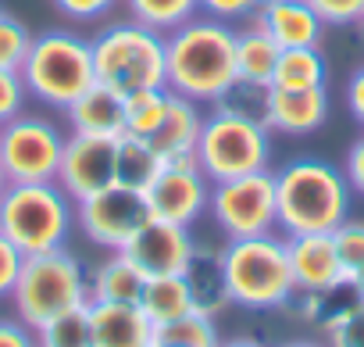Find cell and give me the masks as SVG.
<instances>
[{"label": "cell", "instance_id": "obj_14", "mask_svg": "<svg viewBox=\"0 0 364 347\" xmlns=\"http://www.w3.org/2000/svg\"><path fill=\"white\" fill-rule=\"evenodd\" d=\"M146 279L154 276H182L197 254V237L186 226L150 219L122 251Z\"/></svg>", "mask_w": 364, "mask_h": 347}, {"label": "cell", "instance_id": "obj_7", "mask_svg": "<svg viewBox=\"0 0 364 347\" xmlns=\"http://www.w3.org/2000/svg\"><path fill=\"white\" fill-rule=\"evenodd\" d=\"M82 304H90V276L72 251L58 247V251L29 254L22 261L18 283L11 290V308L26 326L40 329L50 318Z\"/></svg>", "mask_w": 364, "mask_h": 347}, {"label": "cell", "instance_id": "obj_24", "mask_svg": "<svg viewBox=\"0 0 364 347\" xmlns=\"http://www.w3.org/2000/svg\"><path fill=\"white\" fill-rule=\"evenodd\" d=\"M164 168V157L154 150L150 140H139V136H118V154H114V187H125V190H136L143 194L157 172Z\"/></svg>", "mask_w": 364, "mask_h": 347}, {"label": "cell", "instance_id": "obj_16", "mask_svg": "<svg viewBox=\"0 0 364 347\" xmlns=\"http://www.w3.org/2000/svg\"><path fill=\"white\" fill-rule=\"evenodd\" d=\"M328 118V90H282L268 86L264 97V125L279 136H311Z\"/></svg>", "mask_w": 364, "mask_h": 347}, {"label": "cell", "instance_id": "obj_5", "mask_svg": "<svg viewBox=\"0 0 364 347\" xmlns=\"http://www.w3.org/2000/svg\"><path fill=\"white\" fill-rule=\"evenodd\" d=\"M22 83L33 100L65 111L72 100H79L93 83V47L86 36L72 29H43L33 36L29 58L22 65Z\"/></svg>", "mask_w": 364, "mask_h": 347}, {"label": "cell", "instance_id": "obj_41", "mask_svg": "<svg viewBox=\"0 0 364 347\" xmlns=\"http://www.w3.org/2000/svg\"><path fill=\"white\" fill-rule=\"evenodd\" d=\"M343 176H346V183H350V190L357 194V197H364V133L350 143V150H346V161H343Z\"/></svg>", "mask_w": 364, "mask_h": 347}, {"label": "cell", "instance_id": "obj_13", "mask_svg": "<svg viewBox=\"0 0 364 347\" xmlns=\"http://www.w3.org/2000/svg\"><path fill=\"white\" fill-rule=\"evenodd\" d=\"M114 154H118V140L111 136L68 133V143L58 165V187L75 204L114 187Z\"/></svg>", "mask_w": 364, "mask_h": 347}, {"label": "cell", "instance_id": "obj_35", "mask_svg": "<svg viewBox=\"0 0 364 347\" xmlns=\"http://www.w3.org/2000/svg\"><path fill=\"white\" fill-rule=\"evenodd\" d=\"M54 11L65 15L68 22L75 26H93V22H104L114 8H122V0H50Z\"/></svg>", "mask_w": 364, "mask_h": 347}, {"label": "cell", "instance_id": "obj_44", "mask_svg": "<svg viewBox=\"0 0 364 347\" xmlns=\"http://www.w3.org/2000/svg\"><path fill=\"white\" fill-rule=\"evenodd\" d=\"M218 347H264V343L254 340V336H232V340H222Z\"/></svg>", "mask_w": 364, "mask_h": 347}, {"label": "cell", "instance_id": "obj_34", "mask_svg": "<svg viewBox=\"0 0 364 347\" xmlns=\"http://www.w3.org/2000/svg\"><path fill=\"white\" fill-rule=\"evenodd\" d=\"M332 244H336V254H339V261H343V272L350 276V272L364 261V222L346 219L343 226L332 229Z\"/></svg>", "mask_w": 364, "mask_h": 347}, {"label": "cell", "instance_id": "obj_48", "mask_svg": "<svg viewBox=\"0 0 364 347\" xmlns=\"http://www.w3.org/2000/svg\"><path fill=\"white\" fill-rule=\"evenodd\" d=\"M0 15H4V8H0Z\"/></svg>", "mask_w": 364, "mask_h": 347}, {"label": "cell", "instance_id": "obj_12", "mask_svg": "<svg viewBox=\"0 0 364 347\" xmlns=\"http://www.w3.org/2000/svg\"><path fill=\"white\" fill-rule=\"evenodd\" d=\"M150 219L175 222L193 229L211 204V180L197 168V161H171L157 172V180L143 190Z\"/></svg>", "mask_w": 364, "mask_h": 347}, {"label": "cell", "instance_id": "obj_6", "mask_svg": "<svg viewBox=\"0 0 364 347\" xmlns=\"http://www.w3.org/2000/svg\"><path fill=\"white\" fill-rule=\"evenodd\" d=\"M75 229V201L54 183H8L0 194V233L26 258L65 247Z\"/></svg>", "mask_w": 364, "mask_h": 347}, {"label": "cell", "instance_id": "obj_50", "mask_svg": "<svg viewBox=\"0 0 364 347\" xmlns=\"http://www.w3.org/2000/svg\"><path fill=\"white\" fill-rule=\"evenodd\" d=\"M161 347H168V343H161Z\"/></svg>", "mask_w": 364, "mask_h": 347}, {"label": "cell", "instance_id": "obj_9", "mask_svg": "<svg viewBox=\"0 0 364 347\" xmlns=\"http://www.w3.org/2000/svg\"><path fill=\"white\" fill-rule=\"evenodd\" d=\"M68 133L36 111H22L0 125V168L8 183H54Z\"/></svg>", "mask_w": 364, "mask_h": 347}, {"label": "cell", "instance_id": "obj_18", "mask_svg": "<svg viewBox=\"0 0 364 347\" xmlns=\"http://www.w3.org/2000/svg\"><path fill=\"white\" fill-rule=\"evenodd\" d=\"M90 340L93 347H154V322L139 304L90 301Z\"/></svg>", "mask_w": 364, "mask_h": 347}, {"label": "cell", "instance_id": "obj_15", "mask_svg": "<svg viewBox=\"0 0 364 347\" xmlns=\"http://www.w3.org/2000/svg\"><path fill=\"white\" fill-rule=\"evenodd\" d=\"M289 272L296 294H339L346 290V272L336 254L332 233H300L286 237Z\"/></svg>", "mask_w": 364, "mask_h": 347}, {"label": "cell", "instance_id": "obj_20", "mask_svg": "<svg viewBox=\"0 0 364 347\" xmlns=\"http://www.w3.org/2000/svg\"><path fill=\"white\" fill-rule=\"evenodd\" d=\"M68 133H82V136H125V97L104 90V86H90L79 100H72L65 111Z\"/></svg>", "mask_w": 364, "mask_h": 347}, {"label": "cell", "instance_id": "obj_1", "mask_svg": "<svg viewBox=\"0 0 364 347\" xmlns=\"http://www.w3.org/2000/svg\"><path fill=\"white\" fill-rule=\"evenodd\" d=\"M236 26L197 15L164 36V86L197 104H218L236 83Z\"/></svg>", "mask_w": 364, "mask_h": 347}, {"label": "cell", "instance_id": "obj_2", "mask_svg": "<svg viewBox=\"0 0 364 347\" xmlns=\"http://www.w3.org/2000/svg\"><path fill=\"white\" fill-rule=\"evenodd\" d=\"M350 183L325 157H293L275 172L279 229L286 237L332 233L350 219Z\"/></svg>", "mask_w": 364, "mask_h": 347}, {"label": "cell", "instance_id": "obj_3", "mask_svg": "<svg viewBox=\"0 0 364 347\" xmlns=\"http://www.w3.org/2000/svg\"><path fill=\"white\" fill-rule=\"evenodd\" d=\"M222 272L229 286V301L247 311H272L286 308L296 294L286 237L264 233L247 240H225L222 244Z\"/></svg>", "mask_w": 364, "mask_h": 347}, {"label": "cell", "instance_id": "obj_49", "mask_svg": "<svg viewBox=\"0 0 364 347\" xmlns=\"http://www.w3.org/2000/svg\"><path fill=\"white\" fill-rule=\"evenodd\" d=\"M261 4H268V0H261Z\"/></svg>", "mask_w": 364, "mask_h": 347}, {"label": "cell", "instance_id": "obj_40", "mask_svg": "<svg viewBox=\"0 0 364 347\" xmlns=\"http://www.w3.org/2000/svg\"><path fill=\"white\" fill-rule=\"evenodd\" d=\"M0 347H40L36 329L26 326L18 315H0Z\"/></svg>", "mask_w": 364, "mask_h": 347}, {"label": "cell", "instance_id": "obj_32", "mask_svg": "<svg viewBox=\"0 0 364 347\" xmlns=\"http://www.w3.org/2000/svg\"><path fill=\"white\" fill-rule=\"evenodd\" d=\"M33 36L29 26L15 15H0V68H8V72H22L26 58H29V47H33Z\"/></svg>", "mask_w": 364, "mask_h": 347}, {"label": "cell", "instance_id": "obj_21", "mask_svg": "<svg viewBox=\"0 0 364 347\" xmlns=\"http://www.w3.org/2000/svg\"><path fill=\"white\" fill-rule=\"evenodd\" d=\"M193 294V308L200 315L218 318L232 301H229V286H225V272H222V247H204L197 244V254L190 261V269L182 272Z\"/></svg>", "mask_w": 364, "mask_h": 347}, {"label": "cell", "instance_id": "obj_46", "mask_svg": "<svg viewBox=\"0 0 364 347\" xmlns=\"http://www.w3.org/2000/svg\"><path fill=\"white\" fill-rule=\"evenodd\" d=\"M8 190V176H4V168H0V194Z\"/></svg>", "mask_w": 364, "mask_h": 347}, {"label": "cell", "instance_id": "obj_26", "mask_svg": "<svg viewBox=\"0 0 364 347\" xmlns=\"http://www.w3.org/2000/svg\"><path fill=\"white\" fill-rule=\"evenodd\" d=\"M325 79H328V65H325V54L318 47H286L279 54L272 86L314 90V86H325Z\"/></svg>", "mask_w": 364, "mask_h": 347}, {"label": "cell", "instance_id": "obj_22", "mask_svg": "<svg viewBox=\"0 0 364 347\" xmlns=\"http://www.w3.org/2000/svg\"><path fill=\"white\" fill-rule=\"evenodd\" d=\"M146 286V276L122 254L107 251V258L93 269L90 276V301H107V304H139Z\"/></svg>", "mask_w": 364, "mask_h": 347}, {"label": "cell", "instance_id": "obj_47", "mask_svg": "<svg viewBox=\"0 0 364 347\" xmlns=\"http://www.w3.org/2000/svg\"><path fill=\"white\" fill-rule=\"evenodd\" d=\"M360 33H364V22H360Z\"/></svg>", "mask_w": 364, "mask_h": 347}, {"label": "cell", "instance_id": "obj_38", "mask_svg": "<svg viewBox=\"0 0 364 347\" xmlns=\"http://www.w3.org/2000/svg\"><path fill=\"white\" fill-rule=\"evenodd\" d=\"M197 4H200V15L229 22V26H240L261 8V0H197Z\"/></svg>", "mask_w": 364, "mask_h": 347}, {"label": "cell", "instance_id": "obj_37", "mask_svg": "<svg viewBox=\"0 0 364 347\" xmlns=\"http://www.w3.org/2000/svg\"><path fill=\"white\" fill-rule=\"evenodd\" d=\"M26 104H29V90H26L22 76L0 68V125H4L8 118H15V115H22Z\"/></svg>", "mask_w": 364, "mask_h": 347}, {"label": "cell", "instance_id": "obj_10", "mask_svg": "<svg viewBox=\"0 0 364 347\" xmlns=\"http://www.w3.org/2000/svg\"><path fill=\"white\" fill-rule=\"evenodd\" d=\"M208 215L225 233V240L264 237L279 229V204H275V172L261 168L240 180L211 183Z\"/></svg>", "mask_w": 364, "mask_h": 347}, {"label": "cell", "instance_id": "obj_45", "mask_svg": "<svg viewBox=\"0 0 364 347\" xmlns=\"http://www.w3.org/2000/svg\"><path fill=\"white\" fill-rule=\"evenodd\" d=\"M282 347H328V343H318V340H293V343H282Z\"/></svg>", "mask_w": 364, "mask_h": 347}, {"label": "cell", "instance_id": "obj_43", "mask_svg": "<svg viewBox=\"0 0 364 347\" xmlns=\"http://www.w3.org/2000/svg\"><path fill=\"white\" fill-rule=\"evenodd\" d=\"M346 290H353V297H364V261L346 276Z\"/></svg>", "mask_w": 364, "mask_h": 347}, {"label": "cell", "instance_id": "obj_39", "mask_svg": "<svg viewBox=\"0 0 364 347\" xmlns=\"http://www.w3.org/2000/svg\"><path fill=\"white\" fill-rule=\"evenodd\" d=\"M22 261H26V254L0 233V297H11V290L18 283V272H22Z\"/></svg>", "mask_w": 364, "mask_h": 347}, {"label": "cell", "instance_id": "obj_29", "mask_svg": "<svg viewBox=\"0 0 364 347\" xmlns=\"http://www.w3.org/2000/svg\"><path fill=\"white\" fill-rule=\"evenodd\" d=\"M168 97L171 90L168 86H157V90H136L125 97V136H139V140H150L161 122H164V111H168Z\"/></svg>", "mask_w": 364, "mask_h": 347}, {"label": "cell", "instance_id": "obj_27", "mask_svg": "<svg viewBox=\"0 0 364 347\" xmlns=\"http://www.w3.org/2000/svg\"><path fill=\"white\" fill-rule=\"evenodd\" d=\"M122 8L132 22L168 36L171 29L186 26L190 19L200 15V4L197 0H122Z\"/></svg>", "mask_w": 364, "mask_h": 347}, {"label": "cell", "instance_id": "obj_36", "mask_svg": "<svg viewBox=\"0 0 364 347\" xmlns=\"http://www.w3.org/2000/svg\"><path fill=\"white\" fill-rule=\"evenodd\" d=\"M321 26H360L364 22V0H307Z\"/></svg>", "mask_w": 364, "mask_h": 347}, {"label": "cell", "instance_id": "obj_23", "mask_svg": "<svg viewBox=\"0 0 364 347\" xmlns=\"http://www.w3.org/2000/svg\"><path fill=\"white\" fill-rule=\"evenodd\" d=\"M279 54H282V47L268 33H261L254 26L240 29L236 33V79H243L250 86H272Z\"/></svg>", "mask_w": 364, "mask_h": 347}, {"label": "cell", "instance_id": "obj_17", "mask_svg": "<svg viewBox=\"0 0 364 347\" xmlns=\"http://www.w3.org/2000/svg\"><path fill=\"white\" fill-rule=\"evenodd\" d=\"M247 26L268 33L282 51L286 47H318L325 36V26L311 11L307 0H268V4H261L247 19Z\"/></svg>", "mask_w": 364, "mask_h": 347}, {"label": "cell", "instance_id": "obj_33", "mask_svg": "<svg viewBox=\"0 0 364 347\" xmlns=\"http://www.w3.org/2000/svg\"><path fill=\"white\" fill-rule=\"evenodd\" d=\"M264 97H268V86H250V83L236 79V83L225 90V97H222L218 104H211V108H225V111H232V115H240V118L264 122Z\"/></svg>", "mask_w": 364, "mask_h": 347}, {"label": "cell", "instance_id": "obj_25", "mask_svg": "<svg viewBox=\"0 0 364 347\" xmlns=\"http://www.w3.org/2000/svg\"><path fill=\"white\" fill-rule=\"evenodd\" d=\"M139 308L154 326H164L171 318H182L186 311H197L186 276H154V279H146Z\"/></svg>", "mask_w": 364, "mask_h": 347}, {"label": "cell", "instance_id": "obj_30", "mask_svg": "<svg viewBox=\"0 0 364 347\" xmlns=\"http://www.w3.org/2000/svg\"><path fill=\"white\" fill-rule=\"evenodd\" d=\"M36 343L40 347H93V340H90V304L72 308V311L50 318L47 326H40Z\"/></svg>", "mask_w": 364, "mask_h": 347}, {"label": "cell", "instance_id": "obj_19", "mask_svg": "<svg viewBox=\"0 0 364 347\" xmlns=\"http://www.w3.org/2000/svg\"><path fill=\"white\" fill-rule=\"evenodd\" d=\"M200 125H204L200 104L171 93V97H168L164 122H161V129L150 136V143H154V150L164 157V165H171V161H197L193 150H197Z\"/></svg>", "mask_w": 364, "mask_h": 347}, {"label": "cell", "instance_id": "obj_4", "mask_svg": "<svg viewBox=\"0 0 364 347\" xmlns=\"http://www.w3.org/2000/svg\"><path fill=\"white\" fill-rule=\"evenodd\" d=\"M90 47H93L97 86L118 97L164 86V36L161 33L125 19V22L100 26Z\"/></svg>", "mask_w": 364, "mask_h": 347}, {"label": "cell", "instance_id": "obj_11", "mask_svg": "<svg viewBox=\"0 0 364 347\" xmlns=\"http://www.w3.org/2000/svg\"><path fill=\"white\" fill-rule=\"evenodd\" d=\"M150 222L146 197L125 187H107L75 204V226L104 251H125V244Z\"/></svg>", "mask_w": 364, "mask_h": 347}, {"label": "cell", "instance_id": "obj_8", "mask_svg": "<svg viewBox=\"0 0 364 347\" xmlns=\"http://www.w3.org/2000/svg\"><path fill=\"white\" fill-rule=\"evenodd\" d=\"M197 168L211 183L240 180L250 172L268 168L272 161V133L264 122L240 118L225 108H211L204 115L200 136H197Z\"/></svg>", "mask_w": 364, "mask_h": 347}, {"label": "cell", "instance_id": "obj_31", "mask_svg": "<svg viewBox=\"0 0 364 347\" xmlns=\"http://www.w3.org/2000/svg\"><path fill=\"white\" fill-rule=\"evenodd\" d=\"M321 329L328 347H364V297H353L350 304L325 315Z\"/></svg>", "mask_w": 364, "mask_h": 347}, {"label": "cell", "instance_id": "obj_42", "mask_svg": "<svg viewBox=\"0 0 364 347\" xmlns=\"http://www.w3.org/2000/svg\"><path fill=\"white\" fill-rule=\"evenodd\" d=\"M346 108L357 118V125L364 129V65H357L353 76L346 79Z\"/></svg>", "mask_w": 364, "mask_h": 347}, {"label": "cell", "instance_id": "obj_28", "mask_svg": "<svg viewBox=\"0 0 364 347\" xmlns=\"http://www.w3.org/2000/svg\"><path fill=\"white\" fill-rule=\"evenodd\" d=\"M218 347L222 336H218V326L211 315H200V311H186L182 318H171L164 326H154V347Z\"/></svg>", "mask_w": 364, "mask_h": 347}]
</instances>
